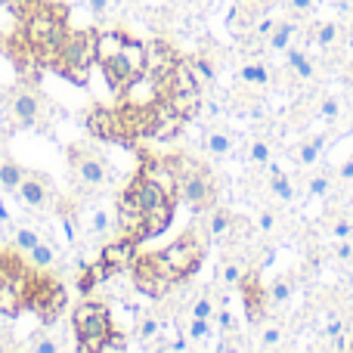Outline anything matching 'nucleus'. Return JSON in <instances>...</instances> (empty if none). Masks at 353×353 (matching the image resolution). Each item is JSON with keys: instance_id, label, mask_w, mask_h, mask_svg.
<instances>
[{"instance_id": "3", "label": "nucleus", "mask_w": 353, "mask_h": 353, "mask_svg": "<svg viewBox=\"0 0 353 353\" xmlns=\"http://www.w3.org/2000/svg\"><path fill=\"white\" fill-rule=\"evenodd\" d=\"M201 257H205V242H201L195 232H186V236H180L176 242L168 245V248L155 251V263H159V270L168 276V279H174L176 285L199 270Z\"/></svg>"}, {"instance_id": "49", "label": "nucleus", "mask_w": 353, "mask_h": 353, "mask_svg": "<svg viewBox=\"0 0 353 353\" xmlns=\"http://www.w3.org/2000/svg\"><path fill=\"white\" fill-rule=\"evenodd\" d=\"M87 6H90L93 16H103V12L109 10V0H87Z\"/></svg>"}, {"instance_id": "26", "label": "nucleus", "mask_w": 353, "mask_h": 353, "mask_svg": "<svg viewBox=\"0 0 353 353\" xmlns=\"http://www.w3.org/2000/svg\"><path fill=\"white\" fill-rule=\"evenodd\" d=\"M239 78L245 81V84H254V87H267L270 84V72L263 62H245L242 68H239Z\"/></svg>"}, {"instance_id": "53", "label": "nucleus", "mask_w": 353, "mask_h": 353, "mask_svg": "<svg viewBox=\"0 0 353 353\" xmlns=\"http://www.w3.org/2000/svg\"><path fill=\"white\" fill-rule=\"evenodd\" d=\"M12 220V214H10V208L3 205V201H0V223H10Z\"/></svg>"}, {"instance_id": "31", "label": "nucleus", "mask_w": 353, "mask_h": 353, "mask_svg": "<svg viewBox=\"0 0 353 353\" xmlns=\"http://www.w3.org/2000/svg\"><path fill=\"white\" fill-rule=\"evenodd\" d=\"M270 189H273V195L279 201H292L294 199V186H292V180H288V174H273L270 176Z\"/></svg>"}, {"instance_id": "42", "label": "nucleus", "mask_w": 353, "mask_h": 353, "mask_svg": "<svg viewBox=\"0 0 353 353\" xmlns=\"http://www.w3.org/2000/svg\"><path fill=\"white\" fill-rule=\"evenodd\" d=\"M257 230H261V232H273L276 230V214L273 211H261V214H257Z\"/></svg>"}, {"instance_id": "56", "label": "nucleus", "mask_w": 353, "mask_h": 353, "mask_svg": "<svg viewBox=\"0 0 353 353\" xmlns=\"http://www.w3.org/2000/svg\"><path fill=\"white\" fill-rule=\"evenodd\" d=\"M0 47H3V34H0Z\"/></svg>"}, {"instance_id": "16", "label": "nucleus", "mask_w": 353, "mask_h": 353, "mask_svg": "<svg viewBox=\"0 0 353 353\" xmlns=\"http://www.w3.org/2000/svg\"><path fill=\"white\" fill-rule=\"evenodd\" d=\"M165 103L171 105V109L183 118V121H192V118L201 112L205 99H201V87H199V90H186V93H168Z\"/></svg>"}, {"instance_id": "55", "label": "nucleus", "mask_w": 353, "mask_h": 353, "mask_svg": "<svg viewBox=\"0 0 353 353\" xmlns=\"http://www.w3.org/2000/svg\"><path fill=\"white\" fill-rule=\"evenodd\" d=\"M347 50H353V37H350V41H347Z\"/></svg>"}, {"instance_id": "48", "label": "nucleus", "mask_w": 353, "mask_h": 353, "mask_svg": "<svg viewBox=\"0 0 353 353\" xmlns=\"http://www.w3.org/2000/svg\"><path fill=\"white\" fill-rule=\"evenodd\" d=\"M335 254H338V261H350V257H353V245L347 242V239H341V245L335 248Z\"/></svg>"}, {"instance_id": "46", "label": "nucleus", "mask_w": 353, "mask_h": 353, "mask_svg": "<svg viewBox=\"0 0 353 353\" xmlns=\"http://www.w3.org/2000/svg\"><path fill=\"white\" fill-rule=\"evenodd\" d=\"M350 232H353V223H350V220H338V223L332 226V236H335V239H347Z\"/></svg>"}, {"instance_id": "43", "label": "nucleus", "mask_w": 353, "mask_h": 353, "mask_svg": "<svg viewBox=\"0 0 353 353\" xmlns=\"http://www.w3.org/2000/svg\"><path fill=\"white\" fill-rule=\"evenodd\" d=\"M28 350L31 353H56V350H59V344H56L53 338H41V341H34Z\"/></svg>"}, {"instance_id": "8", "label": "nucleus", "mask_w": 353, "mask_h": 353, "mask_svg": "<svg viewBox=\"0 0 353 353\" xmlns=\"http://www.w3.org/2000/svg\"><path fill=\"white\" fill-rule=\"evenodd\" d=\"M87 130H90L93 140H109V143H128L121 128V115L118 109H105V105H93L84 118Z\"/></svg>"}, {"instance_id": "24", "label": "nucleus", "mask_w": 353, "mask_h": 353, "mask_svg": "<svg viewBox=\"0 0 353 353\" xmlns=\"http://www.w3.org/2000/svg\"><path fill=\"white\" fill-rule=\"evenodd\" d=\"M323 149H325V137H313L310 143H304V146L294 152V159H298L301 168H313L319 161V155H323Z\"/></svg>"}, {"instance_id": "17", "label": "nucleus", "mask_w": 353, "mask_h": 353, "mask_svg": "<svg viewBox=\"0 0 353 353\" xmlns=\"http://www.w3.org/2000/svg\"><path fill=\"white\" fill-rule=\"evenodd\" d=\"M128 189L137 195V201H140V205H143V211H149V208L161 205V201H171L165 192H161L159 186H155L152 180H146V176H143L140 171H137V176H134V180H130V186H128Z\"/></svg>"}, {"instance_id": "38", "label": "nucleus", "mask_w": 353, "mask_h": 353, "mask_svg": "<svg viewBox=\"0 0 353 353\" xmlns=\"http://www.w3.org/2000/svg\"><path fill=\"white\" fill-rule=\"evenodd\" d=\"M189 313H192L195 319H214V313L217 310H214V301L208 298V294H201V298H195V304H192V310Z\"/></svg>"}, {"instance_id": "21", "label": "nucleus", "mask_w": 353, "mask_h": 353, "mask_svg": "<svg viewBox=\"0 0 353 353\" xmlns=\"http://www.w3.org/2000/svg\"><path fill=\"white\" fill-rule=\"evenodd\" d=\"M285 53H288V68H292V72H294V78H301V81H310L313 74H316V65H313V62L304 56V50H298V47H294V43H292V47H288Z\"/></svg>"}, {"instance_id": "36", "label": "nucleus", "mask_w": 353, "mask_h": 353, "mask_svg": "<svg viewBox=\"0 0 353 353\" xmlns=\"http://www.w3.org/2000/svg\"><path fill=\"white\" fill-rule=\"evenodd\" d=\"M338 115H341V99H335V97H325L323 103H319V118L323 121H338Z\"/></svg>"}, {"instance_id": "4", "label": "nucleus", "mask_w": 353, "mask_h": 353, "mask_svg": "<svg viewBox=\"0 0 353 353\" xmlns=\"http://www.w3.org/2000/svg\"><path fill=\"white\" fill-rule=\"evenodd\" d=\"M103 74H105V81H109L112 90L124 93L134 81H140L143 74H146V43L128 37L124 47H121V53L103 65Z\"/></svg>"}, {"instance_id": "30", "label": "nucleus", "mask_w": 353, "mask_h": 353, "mask_svg": "<svg viewBox=\"0 0 353 353\" xmlns=\"http://www.w3.org/2000/svg\"><path fill=\"white\" fill-rule=\"evenodd\" d=\"M186 338H189V341H195V344L211 341V338H214L211 319H195V316H192V323H189V329H186Z\"/></svg>"}, {"instance_id": "11", "label": "nucleus", "mask_w": 353, "mask_h": 353, "mask_svg": "<svg viewBox=\"0 0 353 353\" xmlns=\"http://www.w3.org/2000/svg\"><path fill=\"white\" fill-rule=\"evenodd\" d=\"M10 115H12V121L22 124V128L37 124V118H41V97H37L31 87H16V90L10 93Z\"/></svg>"}, {"instance_id": "20", "label": "nucleus", "mask_w": 353, "mask_h": 353, "mask_svg": "<svg viewBox=\"0 0 353 353\" xmlns=\"http://www.w3.org/2000/svg\"><path fill=\"white\" fill-rule=\"evenodd\" d=\"M294 34H298V25L294 22H276L273 31L267 34V47L273 50V53H285V50L292 47Z\"/></svg>"}, {"instance_id": "32", "label": "nucleus", "mask_w": 353, "mask_h": 353, "mask_svg": "<svg viewBox=\"0 0 353 353\" xmlns=\"http://www.w3.org/2000/svg\"><path fill=\"white\" fill-rule=\"evenodd\" d=\"M12 242H16L19 251H25V254H28V251L34 248L37 242H41V236H37L34 230H28V226H19V230L12 232Z\"/></svg>"}, {"instance_id": "58", "label": "nucleus", "mask_w": 353, "mask_h": 353, "mask_svg": "<svg viewBox=\"0 0 353 353\" xmlns=\"http://www.w3.org/2000/svg\"><path fill=\"white\" fill-rule=\"evenodd\" d=\"M350 350H353V341H350Z\"/></svg>"}, {"instance_id": "15", "label": "nucleus", "mask_w": 353, "mask_h": 353, "mask_svg": "<svg viewBox=\"0 0 353 353\" xmlns=\"http://www.w3.org/2000/svg\"><path fill=\"white\" fill-rule=\"evenodd\" d=\"M16 195H19V201H22L25 208H43V205H47V195H50L47 180H43V176L25 174V180L19 183Z\"/></svg>"}, {"instance_id": "1", "label": "nucleus", "mask_w": 353, "mask_h": 353, "mask_svg": "<svg viewBox=\"0 0 353 353\" xmlns=\"http://www.w3.org/2000/svg\"><path fill=\"white\" fill-rule=\"evenodd\" d=\"M97 65V31H72L65 34L59 53L53 59V72L68 78L72 84L84 87L90 81V72Z\"/></svg>"}, {"instance_id": "54", "label": "nucleus", "mask_w": 353, "mask_h": 353, "mask_svg": "<svg viewBox=\"0 0 353 353\" xmlns=\"http://www.w3.org/2000/svg\"><path fill=\"white\" fill-rule=\"evenodd\" d=\"M6 350H10V344H6V341H0V353H6Z\"/></svg>"}, {"instance_id": "37", "label": "nucleus", "mask_w": 353, "mask_h": 353, "mask_svg": "<svg viewBox=\"0 0 353 353\" xmlns=\"http://www.w3.org/2000/svg\"><path fill=\"white\" fill-rule=\"evenodd\" d=\"M112 226V217H109V211H105V208H93L90 211V232H105Z\"/></svg>"}, {"instance_id": "29", "label": "nucleus", "mask_w": 353, "mask_h": 353, "mask_svg": "<svg viewBox=\"0 0 353 353\" xmlns=\"http://www.w3.org/2000/svg\"><path fill=\"white\" fill-rule=\"evenodd\" d=\"M288 298H292V279H276L273 285L267 288V304H273V307H282V304H288Z\"/></svg>"}, {"instance_id": "57", "label": "nucleus", "mask_w": 353, "mask_h": 353, "mask_svg": "<svg viewBox=\"0 0 353 353\" xmlns=\"http://www.w3.org/2000/svg\"><path fill=\"white\" fill-rule=\"evenodd\" d=\"M350 31H353V16H350Z\"/></svg>"}, {"instance_id": "35", "label": "nucleus", "mask_w": 353, "mask_h": 353, "mask_svg": "<svg viewBox=\"0 0 353 353\" xmlns=\"http://www.w3.org/2000/svg\"><path fill=\"white\" fill-rule=\"evenodd\" d=\"M242 276H245V270L239 261H226L223 270H220V279H223V285H230V288H236L239 282H242Z\"/></svg>"}, {"instance_id": "22", "label": "nucleus", "mask_w": 353, "mask_h": 353, "mask_svg": "<svg viewBox=\"0 0 353 353\" xmlns=\"http://www.w3.org/2000/svg\"><path fill=\"white\" fill-rule=\"evenodd\" d=\"M53 263H56V248L41 239V242H37L34 248L28 251V267L31 270H50Z\"/></svg>"}, {"instance_id": "5", "label": "nucleus", "mask_w": 353, "mask_h": 353, "mask_svg": "<svg viewBox=\"0 0 353 353\" xmlns=\"http://www.w3.org/2000/svg\"><path fill=\"white\" fill-rule=\"evenodd\" d=\"M130 279H134V285L140 288L146 298L152 301H165L168 294L176 288L174 279H168L165 273L159 270V263H155V254H137L134 267H130Z\"/></svg>"}, {"instance_id": "45", "label": "nucleus", "mask_w": 353, "mask_h": 353, "mask_svg": "<svg viewBox=\"0 0 353 353\" xmlns=\"http://www.w3.org/2000/svg\"><path fill=\"white\" fill-rule=\"evenodd\" d=\"M214 316H217V325H220L223 332H232V329H236V319H232L230 310H217Z\"/></svg>"}, {"instance_id": "9", "label": "nucleus", "mask_w": 353, "mask_h": 353, "mask_svg": "<svg viewBox=\"0 0 353 353\" xmlns=\"http://www.w3.org/2000/svg\"><path fill=\"white\" fill-rule=\"evenodd\" d=\"M140 174L146 180H152L168 199L180 201V174H176V161H168V159H143L140 165Z\"/></svg>"}, {"instance_id": "12", "label": "nucleus", "mask_w": 353, "mask_h": 353, "mask_svg": "<svg viewBox=\"0 0 353 353\" xmlns=\"http://www.w3.org/2000/svg\"><path fill=\"white\" fill-rule=\"evenodd\" d=\"M176 62H180V56H176V50L168 41L146 43V74L149 78H155V81L168 78L176 68Z\"/></svg>"}, {"instance_id": "44", "label": "nucleus", "mask_w": 353, "mask_h": 353, "mask_svg": "<svg viewBox=\"0 0 353 353\" xmlns=\"http://www.w3.org/2000/svg\"><path fill=\"white\" fill-rule=\"evenodd\" d=\"M344 332V323H341V316H335V313H332L329 316V323H325V338H338Z\"/></svg>"}, {"instance_id": "10", "label": "nucleus", "mask_w": 353, "mask_h": 353, "mask_svg": "<svg viewBox=\"0 0 353 353\" xmlns=\"http://www.w3.org/2000/svg\"><path fill=\"white\" fill-rule=\"evenodd\" d=\"M118 226H121L124 236L137 239V242L146 239V211H143V205L137 201V195L130 189H124L118 195Z\"/></svg>"}, {"instance_id": "23", "label": "nucleus", "mask_w": 353, "mask_h": 353, "mask_svg": "<svg viewBox=\"0 0 353 353\" xmlns=\"http://www.w3.org/2000/svg\"><path fill=\"white\" fill-rule=\"evenodd\" d=\"M230 230H232V214L223 211V208H214L211 217H208V236L223 239V236H230Z\"/></svg>"}, {"instance_id": "13", "label": "nucleus", "mask_w": 353, "mask_h": 353, "mask_svg": "<svg viewBox=\"0 0 353 353\" xmlns=\"http://www.w3.org/2000/svg\"><path fill=\"white\" fill-rule=\"evenodd\" d=\"M236 288H242V298H245V313H248V323L257 325L263 316H267V288H261L254 273H245L242 282Z\"/></svg>"}, {"instance_id": "47", "label": "nucleus", "mask_w": 353, "mask_h": 353, "mask_svg": "<svg viewBox=\"0 0 353 353\" xmlns=\"http://www.w3.org/2000/svg\"><path fill=\"white\" fill-rule=\"evenodd\" d=\"M288 6H292L294 12H313V10H316V3H313V0H288Z\"/></svg>"}, {"instance_id": "27", "label": "nucleus", "mask_w": 353, "mask_h": 353, "mask_svg": "<svg viewBox=\"0 0 353 353\" xmlns=\"http://www.w3.org/2000/svg\"><path fill=\"white\" fill-rule=\"evenodd\" d=\"M159 335H161V319H155V316H140V323H137V338H140L143 344H155L159 341Z\"/></svg>"}, {"instance_id": "33", "label": "nucleus", "mask_w": 353, "mask_h": 353, "mask_svg": "<svg viewBox=\"0 0 353 353\" xmlns=\"http://www.w3.org/2000/svg\"><path fill=\"white\" fill-rule=\"evenodd\" d=\"M248 159L254 161V165H267V161L273 159V149H270L267 140H251L248 143Z\"/></svg>"}, {"instance_id": "41", "label": "nucleus", "mask_w": 353, "mask_h": 353, "mask_svg": "<svg viewBox=\"0 0 353 353\" xmlns=\"http://www.w3.org/2000/svg\"><path fill=\"white\" fill-rule=\"evenodd\" d=\"M307 189H310V195H316V199H323V195L332 189V183H329V176H325V174H316L310 183H307Z\"/></svg>"}, {"instance_id": "39", "label": "nucleus", "mask_w": 353, "mask_h": 353, "mask_svg": "<svg viewBox=\"0 0 353 353\" xmlns=\"http://www.w3.org/2000/svg\"><path fill=\"white\" fill-rule=\"evenodd\" d=\"M338 41V25L335 22H325L316 28V43L319 47H332V43Z\"/></svg>"}, {"instance_id": "19", "label": "nucleus", "mask_w": 353, "mask_h": 353, "mask_svg": "<svg viewBox=\"0 0 353 353\" xmlns=\"http://www.w3.org/2000/svg\"><path fill=\"white\" fill-rule=\"evenodd\" d=\"M174 220V201H161V205L149 208L146 211V239H155L171 226Z\"/></svg>"}, {"instance_id": "51", "label": "nucleus", "mask_w": 353, "mask_h": 353, "mask_svg": "<svg viewBox=\"0 0 353 353\" xmlns=\"http://www.w3.org/2000/svg\"><path fill=\"white\" fill-rule=\"evenodd\" d=\"M341 180H353V159L341 165Z\"/></svg>"}, {"instance_id": "34", "label": "nucleus", "mask_w": 353, "mask_h": 353, "mask_svg": "<svg viewBox=\"0 0 353 353\" xmlns=\"http://www.w3.org/2000/svg\"><path fill=\"white\" fill-rule=\"evenodd\" d=\"M205 149H208L211 155H226V152L232 149V137H230V134H211V137L205 140Z\"/></svg>"}, {"instance_id": "25", "label": "nucleus", "mask_w": 353, "mask_h": 353, "mask_svg": "<svg viewBox=\"0 0 353 353\" xmlns=\"http://www.w3.org/2000/svg\"><path fill=\"white\" fill-rule=\"evenodd\" d=\"M22 180H25V171L16 161H0V189L3 192H16Z\"/></svg>"}, {"instance_id": "18", "label": "nucleus", "mask_w": 353, "mask_h": 353, "mask_svg": "<svg viewBox=\"0 0 353 353\" xmlns=\"http://www.w3.org/2000/svg\"><path fill=\"white\" fill-rule=\"evenodd\" d=\"M124 41L128 37L121 34V31H97V65H105V62H112L118 53H121Z\"/></svg>"}, {"instance_id": "6", "label": "nucleus", "mask_w": 353, "mask_h": 353, "mask_svg": "<svg viewBox=\"0 0 353 353\" xmlns=\"http://www.w3.org/2000/svg\"><path fill=\"white\" fill-rule=\"evenodd\" d=\"M65 288L59 285L56 279H37L31 282V294H28V307H34L41 313V323H56L59 313L65 310Z\"/></svg>"}, {"instance_id": "7", "label": "nucleus", "mask_w": 353, "mask_h": 353, "mask_svg": "<svg viewBox=\"0 0 353 353\" xmlns=\"http://www.w3.org/2000/svg\"><path fill=\"white\" fill-rule=\"evenodd\" d=\"M72 174L84 189H99L109 183V165L97 152H87V149L72 152Z\"/></svg>"}, {"instance_id": "2", "label": "nucleus", "mask_w": 353, "mask_h": 353, "mask_svg": "<svg viewBox=\"0 0 353 353\" xmlns=\"http://www.w3.org/2000/svg\"><path fill=\"white\" fill-rule=\"evenodd\" d=\"M72 325H74V335H78V341H74L78 353H103L109 335L115 332L109 307L97 304V301H84V304L74 307Z\"/></svg>"}, {"instance_id": "40", "label": "nucleus", "mask_w": 353, "mask_h": 353, "mask_svg": "<svg viewBox=\"0 0 353 353\" xmlns=\"http://www.w3.org/2000/svg\"><path fill=\"white\" fill-rule=\"evenodd\" d=\"M279 341H282V329H279V325H267V329L261 332V347H263V350L276 347Z\"/></svg>"}, {"instance_id": "52", "label": "nucleus", "mask_w": 353, "mask_h": 353, "mask_svg": "<svg viewBox=\"0 0 353 353\" xmlns=\"http://www.w3.org/2000/svg\"><path fill=\"white\" fill-rule=\"evenodd\" d=\"M205 112H208V118H220V105L217 103H205Z\"/></svg>"}, {"instance_id": "28", "label": "nucleus", "mask_w": 353, "mask_h": 353, "mask_svg": "<svg viewBox=\"0 0 353 353\" xmlns=\"http://www.w3.org/2000/svg\"><path fill=\"white\" fill-rule=\"evenodd\" d=\"M189 68H192L199 87H211L214 81H217V72H214L211 59H201V56H199V59H189Z\"/></svg>"}, {"instance_id": "14", "label": "nucleus", "mask_w": 353, "mask_h": 353, "mask_svg": "<svg viewBox=\"0 0 353 353\" xmlns=\"http://www.w3.org/2000/svg\"><path fill=\"white\" fill-rule=\"evenodd\" d=\"M137 245H140L137 239H130V236H124V232H121V239L103 245L99 261H105L109 267H115L118 273H121V270H130V267H134V261H137Z\"/></svg>"}, {"instance_id": "50", "label": "nucleus", "mask_w": 353, "mask_h": 353, "mask_svg": "<svg viewBox=\"0 0 353 353\" xmlns=\"http://www.w3.org/2000/svg\"><path fill=\"white\" fill-rule=\"evenodd\" d=\"M273 25H276V19H273V16H270V19H263V22L257 25V34H263V37H267L270 31H273Z\"/></svg>"}]
</instances>
